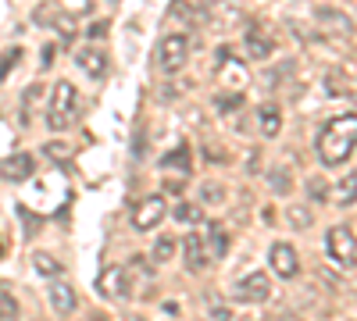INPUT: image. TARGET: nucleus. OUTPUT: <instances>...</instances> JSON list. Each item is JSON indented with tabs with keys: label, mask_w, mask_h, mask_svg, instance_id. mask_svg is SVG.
<instances>
[{
	"label": "nucleus",
	"mask_w": 357,
	"mask_h": 321,
	"mask_svg": "<svg viewBox=\"0 0 357 321\" xmlns=\"http://www.w3.org/2000/svg\"><path fill=\"white\" fill-rule=\"evenodd\" d=\"M354 143H357V118L354 114H343V118H333L329 125H321L318 132V157L321 164H343L354 157Z\"/></svg>",
	"instance_id": "1"
},
{
	"label": "nucleus",
	"mask_w": 357,
	"mask_h": 321,
	"mask_svg": "<svg viewBox=\"0 0 357 321\" xmlns=\"http://www.w3.org/2000/svg\"><path fill=\"white\" fill-rule=\"evenodd\" d=\"M79 118V93L72 82H57L54 86V97H50V111H47V125L54 132H65L72 129Z\"/></svg>",
	"instance_id": "2"
},
{
	"label": "nucleus",
	"mask_w": 357,
	"mask_h": 321,
	"mask_svg": "<svg viewBox=\"0 0 357 321\" xmlns=\"http://www.w3.org/2000/svg\"><path fill=\"white\" fill-rule=\"evenodd\" d=\"M325 250L336 265H343L347 272L357 265V246H354V228L350 225H333L329 236H325Z\"/></svg>",
	"instance_id": "3"
},
{
	"label": "nucleus",
	"mask_w": 357,
	"mask_h": 321,
	"mask_svg": "<svg viewBox=\"0 0 357 321\" xmlns=\"http://www.w3.org/2000/svg\"><path fill=\"white\" fill-rule=\"evenodd\" d=\"M186 57H190V40H186V36L172 33V36H165V40L158 43V65H161L165 75L183 72V68H186Z\"/></svg>",
	"instance_id": "4"
},
{
	"label": "nucleus",
	"mask_w": 357,
	"mask_h": 321,
	"mask_svg": "<svg viewBox=\"0 0 357 321\" xmlns=\"http://www.w3.org/2000/svg\"><path fill=\"white\" fill-rule=\"evenodd\" d=\"M232 297L243 300V304H264L268 297H272V282H268L264 272H250L232 285Z\"/></svg>",
	"instance_id": "5"
},
{
	"label": "nucleus",
	"mask_w": 357,
	"mask_h": 321,
	"mask_svg": "<svg viewBox=\"0 0 357 321\" xmlns=\"http://www.w3.org/2000/svg\"><path fill=\"white\" fill-rule=\"evenodd\" d=\"M36 25H43V29H54V33H61L65 40L68 36H75V18L61 8V4H50V0H47V4H40L36 8Z\"/></svg>",
	"instance_id": "6"
},
{
	"label": "nucleus",
	"mask_w": 357,
	"mask_h": 321,
	"mask_svg": "<svg viewBox=\"0 0 357 321\" xmlns=\"http://www.w3.org/2000/svg\"><path fill=\"white\" fill-rule=\"evenodd\" d=\"M165 196H143L139 203H136V214H132V221H136V228L139 232H151V228H158L161 221H165Z\"/></svg>",
	"instance_id": "7"
},
{
	"label": "nucleus",
	"mask_w": 357,
	"mask_h": 321,
	"mask_svg": "<svg viewBox=\"0 0 357 321\" xmlns=\"http://www.w3.org/2000/svg\"><path fill=\"white\" fill-rule=\"evenodd\" d=\"M97 289H100V297L107 300H126L129 297V275L122 265H107L97 279Z\"/></svg>",
	"instance_id": "8"
},
{
	"label": "nucleus",
	"mask_w": 357,
	"mask_h": 321,
	"mask_svg": "<svg viewBox=\"0 0 357 321\" xmlns=\"http://www.w3.org/2000/svg\"><path fill=\"white\" fill-rule=\"evenodd\" d=\"M33 171H36V157L29 150H18V154L0 161V179H4V182H29V175H33Z\"/></svg>",
	"instance_id": "9"
},
{
	"label": "nucleus",
	"mask_w": 357,
	"mask_h": 321,
	"mask_svg": "<svg viewBox=\"0 0 357 321\" xmlns=\"http://www.w3.org/2000/svg\"><path fill=\"white\" fill-rule=\"evenodd\" d=\"M268 265L275 268L279 279H296V272H301V257H296V250L289 243H275L272 250H268Z\"/></svg>",
	"instance_id": "10"
},
{
	"label": "nucleus",
	"mask_w": 357,
	"mask_h": 321,
	"mask_svg": "<svg viewBox=\"0 0 357 321\" xmlns=\"http://www.w3.org/2000/svg\"><path fill=\"white\" fill-rule=\"evenodd\" d=\"M200 236H204V246H207V257L211 260H222L229 253V236H225L222 221H207V228L200 232Z\"/></svg>",
	"instance_id": "11"
},
{
	"label": "nucleus",
	"mask_w": 357,
	"mask_h": 321,
	"mask_svg": "<svg viewBox=\"0 0 357 321\" xmlns=\"http://www.w3.org/2000/svg\"><path fill=\"white\" fill-rule=\"evenodd\" d=\"M47 297H50V307H54L57 314H61V318H68V314L79 307V297H75V289H72L68 282H57V279H54Z\"/></svg>",
	"instance_id": "12"
},
{
	"label": "nucleus",
	"mask_w": 357,
	"mask_h": 321,
	"mask_svg": "<svg viewBox=\"0 0 357 321\" xmlns=\"http://www.w3.org/2000/svg\"><path fill=\"white\" fill-rule=\"evenodd\" d=\"M183 246H186V268H190V272H204L207 265H211V257H207V246H204L200 232H190V236L183 240Z\"/></svg>",
	"instance_id": "13"
},
{
	"label": "nucleus",
	"mask_w": 357,
	"mask_h": 321,
	"mask_svg": "<svg viewBox=\"0 0 357 321\" xmlns=\"http://www.w3.org/2000/svg\"><path fill=\"white\" fill-rule=\"evenodd\" d=\"M75 61L82 72H89V79H104L107 75V54L104 50H93V47H86L75 54Z\"/></svg>",
	"instance_id": "14"
},
{
	"label": "nucleus",
	"mask_w": 357,
	"mask_h": 321,
	"mask_svg": "<svg viewBox=\"0 0 357 321\" xmlns=\"http://www.w3.org/2000/svg\"><path fill=\"white\" fill-rule=\"evenodd\" d=\"M272 50H275V43L268 40V33H264V29L250 25V29H247V54L254 57V61H264V57L272 54Z\"/></svg>",
	"instance_id": "15"
},
{
	"label": "nucleus",
	"mask_w": 357,
	"mask_h": 321,
	"mask_svg": "<svg viewBox=\"0 0 357 321\" xmlns=\"http://www.w3.org/2000/svg\"><path fill=\"white\" fill-rule=\"evenodd\" d=\"M257 125H261V132L272 139V136H279V129H282V114H279V107H261L257 111Z\"/></svg>",
	"instance_id": "16"
},
{
	"label": "nucleus",
	"mask_w": 357,
	"mask_h": 321,
	"mask_svg": "<svg viewBox=\"0 0 357 321\" xmlns=\"http://www.w3.org/2000/svg\"><path fill=\"white\" fill-rule=\"evenodd\" d=\"M161 168H165V171H172V168H175V171H183V175H190V168H193L190 147H175V150H172V154H168V157L161 161Z\"/></svg>",
	"instance_id": "17"
},
{
	"label": "nucleus",
	"mask_w": 357,
	"mask_h": 321,
	"mask_svg": "<svg viewBox=\"0 0 357 321\" xmlns=\"http://www.w3.org/2000/svg\"><path fill=\"white\" fill-rule=\"evenodd\" d=\"M0 321H18V300L11 285H0Z\"/></svg>",
	"instance_id": "18"
},
{
	"label": "nucleus",
	"mask_w": 357,
	"mask_h": 321,
	"mask_svg": "<svg viewBox=\"0 0 357 321\" xmlns=\"http://www.w3.org/2000/svg\"><path fill=\"white\" fill-rule=\"evenodd\" d=\"M33 265H36V272L47 275V279H57V275H61V260L50 257V253H33Z\"/></svg>",
	"instance_id": "19"
},
{
	"label": "nucleus",
	"mask_w": 357,
	"mask_h": 321,
	"mask_svg": "<svg viewBox=\"0 0 357 321\" xmlns=\"http://www.w3.org/2000/svg\"><path fill=\"white\" fill-rule=\"evenodd\" d=\"M172 257H175V240H172V236H161V240H154V253H151V260H154V265H168Z\"/></svg>",
	"instance_id": "20"
},
{
	"label": "nucleus",
	"mask_w": 357,
	"mask_h": 321,
	"mask_svg": "<svg viewBox=\"0 0 357 321\" xmlns=\"http://www.w3.org/2000/svg\"><path fill=\"white\" fill-rule=\"evenodd\" d=\"M354 182H357L354 175H347L343 182H336V189H333V200H336V203H343V208H354V189H357Z\"/></svg>",
	"instance_id": "21"
},
{
	"label": "nucleus",
	"mask_w": 357,
	"mask_h": 321,
	"mask_svg": "<svg viewBox=\"0 0 357 321\" xmlns=\"http://www.w3.org/2000/svg\"><path fill=\"white\" fill-rule=\"evenodd\" d=\"M22 61V47H11V50H4V57H0V82H4L8 75H11V68Z\"/></svg>",
	"instance_id": "22"
},
{
	"label": "nucleus",
	"mask_w": 357,
	"mask_h": 321,
	"mask_svg": "<svg viewBox=\"0 0 357 321\" xmlns=\"http://www.w3.org/2000/svg\"><path fill=\"white\" fill-rule=\"evenodd\" d=\"M289 179H293L289 168H282V164H279V168L272 171V189H275V193H289V189H293V182H289Z\"/></svg>",
	"instance_id": "23"
},
{
	"label": "nucleus",
	"mask_w": 357,
	"mask_h": 321,
	"mask_svg": "<svg viewBox=\"0 0 357 321\" xmlns=\"http://www.w3.org/2000/svg\"><path fill=\"white\" fill-rule=\"evenodd\" d=\"M318 18L329 22V25H336V29H343V33H350V22H347L343 15H336L333 8H318Z\"/></svg>",
	"instance_id": "24"
},
{
	"label": "nucleus",
	"mask_w": 357,
	"mask_h": 321,
	"mask_svg": "<svg viewBox=\"0 0 357 321\" xmlns=\"http://www.w3.org/2000/svg\"><path fill=\"white\" fill-rule=\"evenodd\" d=\"M307 196H311V200H325V196H329V186H325V179H311V182H307Z\"/></svg>",
	"instance_id": "25"
},
{
	"label": "nucleus",
	"mask_w": 357,
	"mask_h": 321,
	"mask_svg": "<svg viewBox=\"0 0 357 321\" xmlns=\"http://www.w3.org/2000/svg\"><path fill=\"white\" fill-rule=\"evenodd\" d=\"M240 104H243L240 93H225V97H218V111H236Z\"/></svg>",
	"instance_id": "26"
},
{
	"label": "nucleus",
	"mask_w": 357,
	"mask_h": 321,
	"mask_svg": "<svg viewBox=\"0 0 357 321\" xmlns=\"http://www.w3.org/2000/svg\"><path fill=\"white\" fill-rule=\"evenodd\" d=\"M43 154H50L54 161H57V157H61V161H65V157H68L72 150L65 147V143H47V147H43Z\"/></svg>",
	"instance_id": "27"
},
{
	"label": "nucleus",
	"mask_w": 357,
	"mask_h": 321,
	"mask_svg": "<svg viewBox=\"0 0 357 321\" xmlns=\"http://www.w3.org/2000/svg\"><path fill=\"white\" fill-rule=\"evenodd\" d=\"M289 221H293V225H301V228H304V225L311 221V214H307V208H289Z\"/></svg>",
	"instance_id": "28"
},
{
	"label": "nucleus",
	"mask_w": 357,
	"mask_h": 321,
	"mask_svg": "<svg viewBox=\"0 0 357 321\" xmlns=\"http://www.w3.org/2000/svg\"><path fill=\"white\" fill-rule=\"evenodd\" d=\"M18 218H22V225H25V232H36V228H40V218H36V214H29L25 208H18Z\"/></svg>",
	"instance_id": "29"
},
{
	"label": "nucleus",
	"mask_w": 357,
	"mask_h": 321,
	"mask_svg": "<svg viewBox=\"0 0 357 321\" xmlns=\"http://www.w3.org/2000/svg\"><path fill=\"white\" fill-rule=\"evenodd\" d=\"M175 218H178V221H197V208H190V203H178Z\"/></svg>",
	"instance_id": "30"
},
{
	"label": "nucleus",
	"mask_w": 357,
	"mask_h": 321,
	"mask_svg": "<svg viewBox=\"0 0 357 321\" xmlns=\"http://www.w3.org/2000/svg\"><path fill=\"white\" fill-rule=\"evenodd\" d=\"M207 321H232V314H229V307H215Z\"/></svg>",
	"instance_id": "31"
},
{
	"label": "nucleus",
	"mask_w": 357,
	"mask_h": 321,
	"mask_svg": "<svg viewBox=\"0 0 357 321\" xmlns=\"http://www.w3.org/2000/svg\"><path fill=\"white\" fill-rule=\"evenodd\" d=\"M86 321H111V318H104V314H89Z\"/></svg>",
	"instance_id": "32"
},
{
	"label": "nucleus",
	"mask_w": 357,
	"mask_h": 321,
	"mask_svg": "<svg viewBox=\"0 0 357 321\" xmlns=\"http://www.w3.org/2000/svg\"><path fill=\"white\" fill-rule=\"evenodd\" d=\"M8 253V246H4V240H0V257H4Z\"/></svg>",
	"instance_id": "33"
},
{
	"label": "nucleus",
	"mask_w": 357,
	"mask_h": 321,
	"mask_svg": "<svg viewBox=\"0 0 357 321\" xmlns=\"http://www.w3.org/2000/svg\"><path fill=\"white\" fill-rule=\"evenodd\" d=\"M126 321H143V318H136V314H129V318H126Z\"/></svg>",
	"instance_id": "34"
},
{
	"label": "nucleus",
	"mask_w": 357,
	"mask_h": 321,
	"mask_svg": "<svg viewBox=\"0 0 357 321\" xmlns=\"http://www.w3.org/2000/svg\"><path fill=\"white\" fill-rule=\"evenodd\" d=\"M272 321H289V318H272Z\"/></svg>",
	"instance_id": "35"
}]
</instances>
